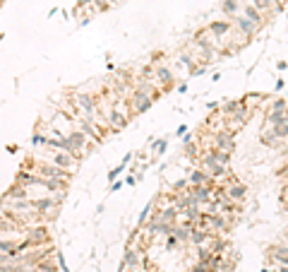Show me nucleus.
Segmentation results:
<instances>
[{"label":"nucleus","mask_w":288,"mask_h":272,"mask_svg":"<svg viewBox=\"0 0 288 272\" xmlns=\"http://www.w3.org/2000/svg\"><path fill=\"white\" fill-rule=\"evenodd\" d=\"M202 169L209 174L211 178H224L228 174V166L221 164L216 157V150H209L207 154H202Z\"/></svg>","instance_id":"nucleus-1"},{"label":"nucleus","mask_w":288,"mask_h":272,"mask_svg":"<svg viewBox=\"0 0 288 272\" xmlns=\"http://www.w3.org/2000/svg\"><path fill=\"white\" fill-rule=\"evenodd\" d=\"M48 152V159H51V164H55V166L65 169V171H75L79 164V159H75L72 154L68 152H60V150H46Z\"/></svg>","instance_id":"nucleus-2"},{"label":"nucleus","mask_w":288,"mask_h":272,"mask_svg":"<svg viewBox=\"0 0 288 272\" xmlns=\"http://www.w3.org/2000/svg\"><path fill=\"white\" fill-rule=\"evenodd\" d=\"M27 246L34 248V246H46L48 241H51V234H48V226H31L27 229Z\"/></svg>","instance_id":"nucleus-3"},{"label":"nucleus","mask_w":288,"mask_h":272,"mask_svg":"<svg viewBox=\"0 0 288 272\" xmlns=\"http://www.w3.org/2000/svg\"><path fill=\"white\" fill-rule=\"evenodd\" d=\"M75 104L79 106V111H82V118L92 120L94 118V111H96V99H94L89 92H79L75 96Z\"/></svg>","instance_id":"nucleus-4"},{"label":"nucleus","mask_w":288,"mask_h":272,"mask_svg":"<svg viewBox=\"0 0 288 272\" xmlns=\"http://www.w3.org/2000/svg\"><path fill=\"white\" fill-rule=\"evenodd\" d=\"M31 207L36 210V215H41V217H48V212H51V217H55L58 202L53 200V195H43L39 200H31Z\"/></svg>","instance_id":"nucleus-5"},{"label":"nucleus","mask_w":288,"mask_h":272,"mask_svg":"<svg viewBox=\"0 0 288 272\" xmlns=\"http://www.w3.org/2000/svg\"><path fill=\"white\" fill-rule=\"evenodd\" d=\"M207 29H209V34L214 36V46L218 48L221 39H224V36H226V34L233 29V22H228V19H216V22H211Z\"/></svg>","instance_id":"nucleus-6"},{"label":"nucleus","mask_w":288,"mask_h":272,"mask_svg":"<svg viewBox=\"0 0 288 272\" xmlns=\"http://www.w3.org/2000/svg\"><path fill=\"white\" fill-rule=\"evenodd\" d=\"M231 19H233V27H235V29H238V32L242 34V36H245V39H250V36H252V34H255V32H257V29H259L257 24H252V22H250V19H248V17H245V15H240V12H238V15H235V17H231Z\"/></svg>","instance_id":"nucleus-7"},{"label":"nucleus","mask_w":288,"mask_h":272,"mask_svg":"<svg viewBox=\"0 0 288 272\" xmlns=\"http://www.w3.org/2000/svg\"><path fill=\"white\" fill-rule=\"evenodd\" d=\"M224 188H226V200H231V202H242L245 195H248V185L238 183V181H233L231 185H224Z\"/></svg>","instance_id":"nucleus-8"},{"label":"nucleus","mask_w":288,"mask_h":272,"mask_svg":"<svg viewBox=\"0 0 288 272\" xmlns=\"http://www.w3.org/2000/svg\"><path fill=\"white\" fill-rule=\"evenodd\" d=\"M211 191H214V185H192V188H190L192 202L202 207L204 202H209V200H211Z\"/></svg>","instance_id":"nucleus-9"},{"label":"nucleus","mask_w":288,"mask_h":272,"mask_svg":"<svg viewBox=\"0 0 288 272\" xmlns=\"http://www.w3.org/2000/svg\"><path fill=\"white\" fill-rule=\"evenodd\" d=\"M154 80H156V85H159V87L168 92V89L173 87V72L168 70L166 65H164V68H161V65H156V70H154Z\"/></svg>","instance_id":"nucleus-10"},{"label":"nucleus","mask_w":288,"mask_h":272,"mask_svg":"<svg viewBox=\"0 0 288 272\" xmlns=\"http://www.w3.org/2000/svg\"><path fill=\"white\" fill-rule=\"evenodd\" d=\"M214 147L216 150H221V152H233V133H228V130H224V133H216L214 135Z\"/></svg>","instance_id":"nucleus-11"},{"label":"nucleus","mask_w":288,"mask_h":272,"mask_svg":"<svg viewBox=\"0 0 288 272\" xmlns=\"http://www.w3.org/2000/svg\"><path fill=\"white\" fill-rule=\"evenodd\" d=\"M240 15H245L252 24H257V27H262L264 24V12L262 10H257L252 3H242V8H240Z\"/></svg>","instance_id":"nucleus-12"},{"label":"nucleus","mask_w":288,"mask_h":272,"mask_svg":"<svg viewBox=\"0 0 288 272\" xmlns=\"http://www.w3.org/2000/svg\"><path fill=\"white\" fill-rule=\"evenodd\" d=\"M3 200H29V188L22 183H15L10 185L8 193L3 195Z\"/></svg>","instance_id":"nucleus-13"},{"label":"nucleus","mask_w":288,"mask_h":272,"mask_svg":"<svg viewBox=\"0 0 288 272\" xmlns=\"http://www.w3.org/2000/svg\"><path fill=\"white\" fill-rule=\"evenodd\" d=\"M187 183L190 185H214V178H211L204 169H195V171L187 176Z\"/></svg>","instance_id":"nucleus-14"},{"label":"nucleus","mask_w":288,"mask_h":272,"mask_svg":"<svg viewBox=\"0 0 288 272\" xmlns=\"http://www.w3.org/2000/svg\"><path fill=\"white\" fill-rule=\"evenodd\" d=\"M19 241L15 239H0V256H8V258H15L19 256Z\"/></svg>","instance_id":"nucleus-15"},{"label":"nucleus","mask_w":288,"mask_h":272,"mask_svg":"<svg viewBox=\"0 0 288 272\" xmlns=\"http://www.w3.org/2000/svg\"><path fill=\"white\" fill-rule=\"evenodd\" d=\"M106 123H108V130H123L127 125V116L120 111H110L106 116Z\"/></svg>","instance_id":"nucleus-16"},{"label":"nucleus","mask_w":288,"mask_h":272,"mask_svg":"<svg viewBox=\"0 0 288 272\" xmlns=\"http://www.w3.org/2000/svg\"><path fill=\"white\" fill-rule=\"evenodd\" d=\"M190 234H192V222H187V219H183V224L173 226V236H175L180 243H187V241H190Z\"/></svg>","instance_id":"nucleus-17"},{"label":"nucleus","mask_w":288,"mask_h":272,"mask_svg":"<svg viewBox=\"0 0 288 272\" xmlns=\"http://www.w3.org/2000/svg\"><path fill=\"white\" fill-rule=\"evenodd\" d=\"M269 260H274L276 265H288V246H272Z\"/></svg>","instance_id":"nucleus-18"},{"label":"nucleus","mask_w":288,"mask_h":272,"mask_svg":"<svg viewBox=\"0 0 288 272\" xmlns=\"http://www.w3.org/2000/svg\"><path fill=\"white\" fill-rule=\"evenodd\" d=\"M240 8H242V0H224L221 3V10H224L226 17H235L240 12Z\"/></svg>","instance_id":"nucleus-19"},{"label":"nucleus","mask_w":288,"mask_h":272,"mask_svg":"<svg viewBox=\"0 0 288 272\" xmlns=\"http://www.w3.org/2000/svg\"><path fill=\"white\" fill-rule=\"evenodd\" d=\"M137 263H140V253H137V248H127L125 250V258H123V270H135L137 267Z\"/></svg>","instance_id":"nucleus-20"},{"label":"nucleus","mask_w":288,"mask_h":272,"mask_svg":"<svg viewBox=\"0 0 288 272\" xmlns=\"http://www.w3.org/2000/svg\"><path fill=\"white\" fill-rule=\"evenodd\" d=\"M272 130L276 133V137H279V140H288V113L279 120V123H276V125H272Z\"/></svg>","instance_id":"nucleus-21"},{"label":"nucleus","mask_w":288,"mask_h":272,"mask_svg":"<svg viewBox=\"0 0 288 272\" xmlns=\"http://www.w3.org/2000/svg\"><path fill=\"white\" fill-rule=\"evenodd\" d=\"M259 140H262L267 147H279V142H281L279 137H276V133L272 130V125H267V130L262 133V137H259Z\"/></svg>","instance_id":"nucleus-22"},{"label":"nucleus","mask_w":288,"mask_h":272,"mask_svg":"<svg viewBox=\"0 0 288 272\" xmlns=\"http://www.w3.org/2000/svg\"><path fill=\"white\" fill-rule=\"evenodd\" d=\"M178 63H180V65H185L190 75H192V72H195V68L200 65V63L195 60V58L190 56V53H180V56H178Z\"/></svg>","instance_id":"nucleus-23"},{"label":"nucleus","mask_w":288,"mask_h":272,"mask_svg":"<svg viewBox=\"0 0 288 272\" xmlns=\"http://www.w3.org/2000/svg\"><path fill=\"white\" fill-rule=\"evenodd\" d=\"M262 101H264V94H248L245 99H242V104L248 106V111H250V113L255 111V106L262 104Z\"/></svg>","instance_id":"nucleus-24"},{"label":"nucleus","mask_w":288,"mask_h":272,"mask_svg":"<svg viewBox=\"0 0 288 272\" xmlns=\"http://www.w3.org/2000/svg\"><path fill=\"white\" fill-rule=\"evenodd\" d=\"M269 111H274V113H286V111H288L286 99H274L272 106H269Z\"/></svg>","instance_id":"nucleus-25"},{"label":"nucleus","mask_w":288,"mask_h":272,"mask_svg":"<svg viewBox=\"0 0 288 272\" xmlns=\"http://www.w3.org/2000/svg\"><path fill=\"white\" fill-rule=\"evenodd\" d=\"M36 267H39V272H58V267H55L53 260H48V258H43V260H39L36 263Z\"/></svg>","instance_id":"nucleus-26"},{"label":"nucleus","mask_w":288,"mask_h":272,"mask_svg":"<svg viewBox=\"0 0 288 272\" xmlns=\"http://www.w3.org/2000/svg\"><path fill=\"white\" fill-rule=\"evenodd\" d=\"M151 152H154L156 157L166 152V140H164V137H161V140H154V144H151Z\"/></svg>","instance_id":"nucleus-27"},{"label":"nucleus","mask_w":288,"mask_h":272,"mask_svg":"<svg viewBox=\"0 0 288 272\" xmlns=\"http://www.w3.org/2000/svg\"><path fill=\"white\" fill-rule=\"evenodd\" d=\"M151 210H154V202H149L147 207L142 210V215H140V222H137V224H144V222H149V217H151Z\"/></svg>","instance_id":"nucleus-28"},{"label":"nucleus","mask_w":288,"mask_h":272,"mask_svg":"<svg viewBox=\"0 0 288 272\" xmlns=\"http://www.w3.org/2000/svg\"><path fill=\"white\" fill-rule=\"evenodd\" d=\"M92 5H94V10L103 12V10H108V8H110V0H92Z\"/></svg>","instance_id":"nucleus-29"},{"label":"nucleus","mask_w":288,"mask_h":272,"mask_svg":"<svg viewBox=\"0 0 288 272\" xmlns=\"http://www.w3.org/2000/svg\"><path fill=\"white\" fill-rule=\"evenodd\" d=\"M178 243H180V241L175 239L173 234H168V236H166V250H173L175 246H178Z\"/></svg>","instance_id":"nucleus-30"},{"label":"nucleus","mask_w":288,"mask_h":272,"mask_svg":"<svg viewBox=\"0 0 288 272\" xmlns=\"http://www.w3.org/2000/svg\"><path fill=\"white\" fill-rule=\"evenodd\" d=\"M123 164H120V166H118V169H113V171H108V181H116V178L118 176H120V174H123Z\"/></svg>","instance_id":"nucleus-31"},{"label":"nucleus","mask_w":288,"mask_h":272,"mask_svg":"<svg viewBox=\"0 0 288 272\" xmlns=\"http://www.w3.org/2000/svg\"><path fill=\"white\" fill-rule=\"evenodd\" d=\"M187 272H209V267H207V265H204V263H197L195 267H190V270H187Z\"/></svg>","instance_id":"nucleus-32"},{"label":"nucleus","mask_w":288,"mask_h":272,"mask_svg":"<svg viewBox=\"0 0 288 272\" xmlns=\"http://www.w3.org/2000/svg\"><path fill=\"white\" fill-rule=\"evenodd\" d=\"M84 5H92V0H77V8H79V10L84 8Z\"/></svg>","instance_id":"nucleus-33"},{"label":"nucleus","mask_w":288,"mask_h":272,"mask_svg":"<svg viewBox=\"0 0 288 272\" xmlns=\"http://www.w3.org/2000/svg\"><path fill=\"white\" fill-rule=\"evenodd\" d=\"M130 161H132V154H125V157H123V161H120V164H123V166H125V164H130Z\"/></svg>","instance_id":"nucleus-34"},{"label":"nucleus","mask_w":288,"mask_h":272,"mask_svg":"<svg viewBox=\"0 0 288 272\" xmlns=\"http://www.w3.org/2000/svg\"><path fill=\"white\" fill-rule=\"evenodd\" d=\"M8 260H10L8 256H0V267H3V265H5V263H8Z\"/></svg>","instance_id":"nucleus-35"},{"label":"nucleus","mask_w":288,"mask_h":272,"mask_svg":"<svg viewBox=\"0 0 288 272\" xmlns=\"http://www.w3.org/2000/svg\"><path fill=\"white\" fill-rule=\"evenodd\" d=\"M276 270H279V272H288V265H279Z\"/></svg>","instance_id":"nucleus-36"},{"label":"nucleus","mask_w":288,"mask_h":272,"mask_svg":"<svg viewBox=\"0 0 288 272\" xmlns=\"http://www.w3.org/2000/svg\"><path fill=\"white\" fill-rule=\"evenodd\" d=\"M262 272H279V270H262Z\"/></svg>","instance_id":"nucleus-37"},{"label":"nucleus","mask_w":288,"mask_h":272,"mask_svg":"<svg viewBox=\"0 0 288 272\" xmlns=\"http://www.w3.org/2000/svg\"><path fill=\"white\" fill-rule=\"evenodd\" d=\"M110 3H120V0H110Z\"/></svg>","instance_id":"nucleus-38"},{"label":"nucleus","mask_w":288,"mask_h":272,"mask_svg":"<svg viewBox=\"0 0 288 272\" xmlns=\"http://www.w3.org/2000/svg\"><path fill=\"white\" fill-rule=\"evenodd\" d=\"M286 210H288V205H286Z\"/></svg>","instance_id":"nucleus-39"},{"label":"nucleus","mask_w":288,"mask_h":272,"mask_svg":"<svg viewBox=\"0 0 288 272\" xmlns=\"http://www.w3.org/2000/svg\"><path fill=\"white\" fill-rule=\"evenodd\" d=\"M0 3H3V0H0Z\"/></svg>","instance_id":"nucleus-40"},{"label":"nucleus","mask_w":288,"mask_h":272,"mask_svg":"<svg viewBox=\"0 0 288 272\" xmlns=\"http://www.w3.org/2000/svg\"><path fill=\"white\" fill-rule=\"evenodd\" d=\"M286 176H288V174H286Z\"/></svg>","instance_id":"nucleus-41"},{"label":"nucleus","mask_w":288,"mask_h":272,"mask_svg":"<svg viewBox=\"0 0 288 272\" xmlns=\"http://www.w3.org/2000/svg\"><path fill=\"white\" fill-rule=\"evenodd\" d=\"M286 193H288V191H286Z\"/></svg>","instance_id":"nucleus-42"}]
</instances>
